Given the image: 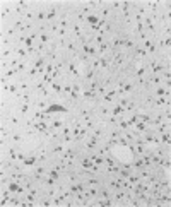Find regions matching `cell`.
Segmentation results:
<instances>
[{
	"instance_id": "obj_1",
	"label": "cell",
	"mask_w": 171,
	"mask_h": 207,
	"mask_svg": "<svg viewBox=\"0 0 171 207\" xmlns=\"http://www.w3.org/2000/svg\"><path fill=\"white\" fill-rule=\"evenodd\" d=\"M67 69H69V72H70L74 77H81V72L77 70V62H75V60H70V62L67 63Z\"/></svg>"
},
{
	"instance_id": "obj_2",
	"label": "cell",
	"mask_w": 171,
	"mask_h": 207,
	"mask_svg": "<svg viewBox=\"0 0 171 207\" xmlns=\"http://www.w3.org/2000/svg\"><path fill=\"white\" fill-rule=\"evenodd\" d=\"M39 161H38V156H34V154H31V156H27L24 161H22V164L26 166V168H33L34 164H38Z\"/></svg>"
},
{
	"instance_id": "obj_3",
	"label": "cell",
	"mask_w": 171,
	"mask_h": 207,
	"mask_svg": "<svg viewBox=\"0 0 171 207\" xmlns=\"http://www.w3.org/2000/svg\"><path fill=\"white\" fill-rule=\"evenodd\" d=\"M147 130H149V125H146L144 122H140V120H139V122L135 123V132L144 134V132H147Z\"/></svg>"
},
{
	"instance_id": "obj_4",
	"label": "cell",
	"mask_w": 171,
	"mask_h": 207,
	"mask_svg": "<svg viewBox=\"0 0 171 207\" xmlns=\"http://www.w3.org/2000/svg\"><path fill=\"white\" fill-rule=\"evenodd\" d=\"M31 104H33V103H21V104H17V106H19V110H21V113H22V116H26V115L29 113Z\"/></svg>"
},
{
	"instance_id": "obj_5",
	"label": "cell",
	"mask_w": 171,
	"mask_h": 207,
	"mask_svg": "<svg viewBox=\"0 0 171 207\" xmlns=\"http://www.w3.org/2000/svg\"><path fill=\"white\" fill-rule=\"evenodd\" d=\"M161 137H159V140H161V146H170V130H166V132H161L159 134Z\"/></svg>"
},
{
	"instance_id": "obj_6",
	"label": "cell",
	"mask_w": 171,
	"mask_h": 207,
	"mask_svg": "<svg viewBox=\"0 0 171 207\" xmlns=\"http://www.w3.org/2000/svg\"><path fill=\"white\" fill-rule=\"evenodd\" d=\"M51 89H53V93H55V94H58V96H60V94L63 93V86H62L60 82H57V81H55V82L51 84Z\"/></svg>"
},
{
	"instance_id": "obj_7",
	"label": "cell",
	"mask_w": 171,
	"mask_h": 207,
	"mask_svg": "<svg viewBox=\"0 0 171 207\" xmlns=\"http://www.w3.org/2000/svg\"><path fill=\"white\" fill-rule=\"evenodd\" d=\"M94 75H96V70L87 69V70H86V74H84V81H86V82H89V81H92V79H94Z\"/></svg>"
},
{
	"instance_id": "obj_8",
	"label": "cell",
	"mask_w": 171,
	"mask_h": 207,
	"mask_svg": "<svg viewBox=\"0 0 171 207\" xmlns=\"http://www.w3.org/2000/svg\"><path fill=\"white\" fill-rule=\"evenodd\" d=\"M156 96H164V98H170V89H164V87H158L154 91Z\"/></svg>"
},
{
	"instance_id": "obj_9",
	"label": "cell",
	"mask_w": 171,
	"mask_h": 207,
	"mask_svg": "<svg viewBox=\"0 0 171 207\" xmlns=\"http://www.w3.org/2000/svg\"><path fill=\"white\" fill-rule=\"evenodd\" d=\"M98 115L103 118V116H111V110L110 108H106V106H101L99 110H98Z\"/></svg>"
},
{
	"instance_id": "obj_10",
	"label": "cell",
	"mask_w": 171,
	"mask_h": 207,
	"mask_svg": "<svg viewBox=\"0 0 171 207\" xmlns=\"http://www.w3.org/2000/svg\"><path fill=\"white\" fill-rule=\"evenodd\" d=\"M58 171H60V170H57V168H55V166H53V168H51V170H50V171H48V176H50V178H53V180H57V182H58V180H60V173H58Z\"/></svg>"
},
{
	"instance_id": "obj_11",
	"label": "cell",
	"mask_w": 171,
	"mask_h": 207,
	"mask_svg": "<svg viewBox=\"0 0 171 207\" xmlns=\"http://www.w3.org/2000/svg\"><path fill=\"white\" fill-rule=\"evenodd\" d=\"M53 70H55V63H53V62H48L46 67H45V75H51Z\"/></svg>"
},
{
	"instance_id": "obj_12",
	"label": "cell",
	"mask_w": 171,
	"mask_h": 207,
	"mask_svg": "<svg viewBox=\"0 0 171 207\" xmlns=\"http://www.w3.org/2000/svg\"><path fill=\"white\" fill-rule=\"evenodd\" d=\"M62 127H63V122H62V120H53V122H51L50 130H60Z\"/></svg>"
},
{
	"instance_id": "obj_13",
	"label": "cell",
	"mask_w": 171,
	"mask_h": 207,
	"mask_svg": "<svg viewBox=\"0 0 171 207\" xmlns=\"http://www.w3.org/2000/svg\"><path fill=\"white\" fill-rule=\"evenodd\" d=\"M9 159L10 161H17V152H15V146L9 147Z\"/></svg>"
},
{
	"instance_id": "obj_14",
	"label": "cell",
	"mask_w": 171,
	"mask_h": 207,
	"mask_svg": "<svg viewBox=\"0 0 171 207\" xmlns=\"http://www.w3.org/2000/svg\"><path fill=\"white\" fill-rule=\"evenodd\" d=\"M134 50H135V55H137V57H147L146 48H142V46H135Z\"/></svg>"
},
{
	"instance_id": "obj_15",
	"label": "cell",
	"mask_w": 171,
	"mask_h": 207,
	"mask_svg": "<svg viewBox=\"0 0 171 207\" xmlns=\"http://www.w3.org/2000/svg\"><path fill=\"white\" fill-rule=\"evenodd\" d=\"M110 12H111V9H110V7H103V9H101V15H103L101 19H103V21H108Z\"/></svg>"
},
{
	"instance_id": "obj_16",
	"label": "cell",
	"mask_w": 171,
	"mask_h": 207,
	"mask_svg": "<svg viewBox=\"0 0 171 207\" xmlns=\"http://www.w3.org/2000/svg\"><path fill=\"white\" fill-rule=\"evenodd\" d=\"M39 43H43V45H48V43H50L48 33H41V34H39Z\"/></svg>"
},
{
	"instance_id": "obj_17",
	"label": "cell",
	"mask_w": 171,
	"mask_h": 207,
	"mask_svg": "<svg viewBox=\"0 0 171 207\" xmlns=\"http://www.w3.org/2000/svg\"><path fill=\"white\" fill-rule=\"evenodd\" d=\"M149 82H151L152 86H154V84L158 86V84H161V77H159V75H154V74H152V75L149 77Z\"/></svg>"
},
{
	"instance_id": "obj_18",
	"label": "cell",
	"mask_w": 171,
	"mask_h": 207,
	"mask_svg": "<svg viewBox=\"0 0 171 207\" xmlns=\"http://www.w3.org/2000/svg\"><path fill=\"white\" fill-rule=\"evenodd\" d=\"M62 152H63V146H62L60 140H58V144L53 146V154H62Z\"/></svg>"
},
{
	"instance_id": "obj_19",
	"label": "cell",
	"mask_w": 171,
	"mask_h": 207,
	"mask_svg": "<svg viewBox=\"0 0 171 207\" xmlns=\"http://www.w3.org/2000/svg\"><path fill=\"white\" fill-rule=\"evenodd\" d=\"M46 159H48V154H46V151L43 149V151L38 154V161H39V163H46Z\"/></svg>"
},
{
	"instance_id": "obj_20",
	"label": "cell",
	"mask_w": 171,
	"mask_h": 207,
	"mask_svg": "<svg viewBox=\"0 0 171 207\" xmlns=\"http://www.w3.org/2000/svg\"><path fill=\"white\" fill-rule=\"evenodd\" d=\"M5 36L7 38H14V36H17V31L14 27H9V29H5Z\"/></svg>"
},
{
	"instance_id": "obj_21",
	"label": "cell",
	"mask_w": 171,
	"mask_h": 207,
	"mask_svg": "<svg viewBox=\"0 0 171 207\" xmlns=\"http://www.w3.org/2000/svg\"><path fill=\"white\" fill-rule=\"evenodd\" d=\"M77 175H81V173H75V171H69V182H70V183H75V182H77Z\"/></svg>"
},
{
	"instance_id": "obj_22",
	"label": "cell",
	"mask_w": 171,
	"mask_h": 207,
	"mask_svg": "<svg viewBox=\"0 0 171 207\" xmlns=\"http://www.w3.org/2000/svg\"><path fill=\"white\" fill-rule=\"evenodd\" d=\"M12 53H14V48H10V50H9V48H7V50H2V60H3V58H9Z\"/></svg>"
},
{
	"instance_id": "obj_23",
	"label": "cell",
	"mask_w": 171,
	"mask_h": 207,
	"mask_svg": "<svg viewBox=\"0 0 171 207\" xmlns=\"http://www.w3.org/2000/svg\"><path fill=\"white\" fill-rule=\"evenodd\" d=\"M146 69H147V67H139V69L135 70V77H144V74H146Z\"/></svg>"
},
{
	"instance_id": "obj_24",
	"label": "cell",
	"mask_w": 171,
	"mask_h": 207,
	"mask_svg": "<svg viewBox=\"0 0 171 207\" xmlns=\"http://www.w3.org/2000/svg\"><path fill=\"white\" fill-rule=\"evenodd\" d=\"M127 122H128L130 125H135V123L139 122V115H137V113H134V115H132V116H130V118H128Z\"/></svg>"
},
{
	"instance_id": "obj_25",
	"label": "cell",
	"mask_w": 171,
	"mask_h": 207,
	"mask_svg": "<svg viewBox=\"0 0 171 207\" xmlns=\"http://www.w3.org/2000/svg\"><path fill=\"white\" fill-rule=\"evenodd\" d=\"M26 69H27L26 62H19V63H17V69H15V70H17V72H24Z\"/></svg>"
},
{
	"instance_id": "obj_26",
	"label": "cell",
	"mask_w": 171,
	"mask_h": 207,
	"mask_svg": "<svg viewBox=\"0 0 171 207\" xmlns=\"http://www.w3.org/2000/svg\"><path fill=\"white\" fill-rule=\"evenodd\" d=\"M128 103H130V101H128V99H127V98H125V96H123V98H122V99H120V106H122V108H123V110H125V108H127V104H128Z\"/></svg>"
},
{
	"instance_id": "obj_27",
	"label": "cell",
	"mask_w": 171,
	"mask_h": 207,
	"mask_svg": "<svg viewBox=\"0 0 171 207\" xmlns=\"http://www.w3.org/2000/svg\"><path fill=\"white\" fill-rule=\"evenodd\" d=\"M12 140H14L15 144H19V142L22 140V137H21V134H12Z\"/></svg>"
},
{
	"instance_id": "obj_28",
	"label": "cell",
	"mask_w": 171,
	"mask_h": 207,
	"mask_svg": "<svg viewBox=\"0 0 171 207\" xmlns=\"http://www.w3.org/2000/svg\"><path fill=\"white\" fill-rule=\"evenodd\" d=\"M123 199H125V192H118V194H116V197H115L113 200H116V202H120V200H123Z\"/></svg>"
},
{
	"instance_id": "obj_29",
	"label": "cell",
	"mask_w": 171,
	"mask_h": 207,
	"mask_svg": "<svg viewBox=\"0 0 171 207\" xmlns=\"http://www.w3.org/2000/svg\"><path fill=\"white\" fill-rule=\"evenodd\" d=\"M0 134H2V139H5V137H9V130L2 125V128H0Z\"/></svg>"
},
{
	"instance_id": "obj_30",
	"label": "cell",
	"mask_w": 171,
	"mask_h": 207,
	"mask_svg": "<svg viewBox=\"0 0 171 207\" xmlns=\"http://www.w3.org/2000/svg\"><path fill=\"white\" fill-rule=\"evenodd\" d=\"M84 123H86V128H87V130H89V128H92V127H94V122H92V120H91V118H89V120H86V122H84Z\"/></svg>"
},
{
	"instance_id": "obj_31",
	"label": "cell",
	"mask_w": 171,
	"mask_h": 207,
	"mask_svg": "<svg viewBox=\"0 0 171 207\" xmlns=\"http://www.w3.org/2000/svg\"><path fill=\"white\" fill-rule=\"evenodd\" d=\"M26 159V154L24 152H17V161H24Z\"/></svg>"
},
{
	"instance_id": "obj_32",
	"label": "cell",
	"mask_w": 171,
	"mask_h": 207,
	"mask_svg": "<svg viewBox=\"0 0 171 207\" xmlns=\"http://www.w3.org/2000/svg\"><path fill=\"white\" fill-rule=\"evenodd\" d=\"M10 123H12V125H19V118H15V116H10Z\"/></svg>"
},
{
	"instance_id": "obj_33",
	"label": "cell",
	"mask_w": 171,
	"mask_h": 207,
	"mask_svg": "<svg viewBox=\"0 0 171 207\" xmlns=\"http://www.w3.org/2000/svg\"><path fill=\"white\" fill-rule=\"evenodd\" d=\"M118 7H122V3H120V2H113L110 9H118Z\"/></svg>"
},
{
	"instance_id": "obj_34",
	"label": "cell",
	"mask_w": 171,
	"mask_h": 207,
	"mask_svg": "<svg viewBox=\"0 0 171 207\" xmlns=\"http://www.w3.org/2000/svg\"><path fill=\"white\" fill-rule=\"evenodd\" d=\"M9 39H10V38H3V39H2V46H9V43H10Z\"/></svg>"
}]
</instances>
